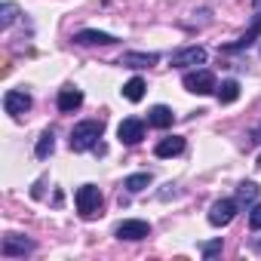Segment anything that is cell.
Here are the masks:
<instances>
[{"label":"cell","mask_w":261,"mask_h":261,"mask_svg":"<svg viewBox=\"0 0 261 261\" xmlns=\"http://www.w3.org/2000/svg\"><path fill=\"white\" fill-rule=\"evenodd\" d=\"M105 133V123L101 120H83L71 129V151L83 154V151H95L98 139Z\"/></svg>","instance_id":"cell-1"},{"label":"cell","mask_w":261,"mask_h":261,"mask_svg":"<svg viewBox=\"0 0 261 261\" xmlns=\"http://www.w3.org/2000/svg\"><path fill=\"white\" fill-rule=\"evenodd\" d=\"M101 203H105V197H101V191L95 185H83L77 191V212L83 218H95L101 212Z\"/></svg>","instance_id":"cell-2"},{"label":"cell","mask_w":261,"mask_h":261,"mask_svg":"<svg viewBox=\"0 0 261 261\" xmlns=\"http://www.w3.org/2000/svg\"><path fill=\"white\" fill-rule=\"evenodd\" d=\"M185 89H188V92H197V95H209V92L218 89V83H215V74H212V71L200 68V71L185 74Z\"/></svg>","instance_id":"cell-3"},{"label":"cell","mask_w":261,"mask_h":261,"mask_svg":"<svg viewBox=\"0 0 261 261\" xmlns=\"http://www.w3.org/2000/svg\"><path fill=\"white\" fill-rule=\"evenodd\" d=\"M120 240H129V243H136V240H145V237H151V224L148 221H142V218H126V221H120L117 224V230H114Z\"/></svg>","instance_id":"cell-4"},{"label":"cell","mask_w":261,"mask_h":261,"mask_svg":"<svg viewBox=\"0 0 261 261\" xmlns=\"http://www.w3.org/2000/svg\"><path fill=\"white\" fill-rule=\"evenodd\" d=\"M237 209H240L237 200H218V203H212V209H209V224H212V227H227V224L233 221Z\"/></svg>","instance_id":"cell-5"},{"label":"cell","mask_w":261,"mask_h":261,"mask_svg":"<svg viewBox=\"0 0 261 261\" xmlns=\"http://www.w3.org/2000/svg\"><path fill=\"white\" fill-rule=\"evenodd\" d=\"M117 139H120L123 145H139V142L145 139V123H142L139 117H126V120L117 126Z\"/></svg>","instance_id":"cell-6"},{"label":"cell","mask_w":261,"mask_h":261,"mask_svg":"<svg viewBox=\"0 0 261 261\" xmlns=\"http://www.w3.org/2000/svg\"><path fill=\"white\" fill-rule=\"evenodd\" d=\"M28 252H34V243L31 240H25L19 233L4 237V246H0V255H4V258H25Z\"/></svg>","instance_id":"cell-7"},{"label":"cell","mask_w":261,"mask_h":261,"mask_svg":"<svg viewBox=\"0 0 261 261\" xmlns=\"http://www.w3.org/2000/svg\"><path fill=\"white\" fill-rule=\"evenodd\" d=\"M4 111L13 114V117L28 114V111H31V95H28L25 89H10V92L4 95Z\"/></svg>","instance_id":"cell-8"},{"label":"cell","mask_w":261,"mask_h":261,"mask_svg":"<svg viewBox=\"0 0 261 261\" xmlns=\"http://www.w3.org/2000/svg\"><path fill=\"white\" fill-rule=\"evenodd\" d=\"M194 65H206L203 46H185V49L172 53V68H194Z\"/></svg>","instance_id":"cell-9"},{"label":"cell","mask_w":261,"mask_h":261,"mask_svg":"<svg viewBox=\"0 0 261 261\" xmlns=\"http://www.w3.org/2000/svg\"><path fill=\"white\" fill-rule=\"evenodd\" d=\"M80 46H114L117 43V37L114 34H105V31H92V28H83V31H77V37H74Z\"/></svg>","instance_id":"cell-10"},{"label":"cell","mask_w":261,"mask_h":261,"mask_svg":"<svg viewBox=\"0 0 261 261\" xmlns=\"http://www.w3.org/2000/svg\"><path fill=\"white\" fill-rule=\"evenodd\" d=\"M258 34H261V16H255V19H252V28H249V31H246L237 43L221 46V53H227V56H230V53H243V49H249V46L255 43V37H258Z\"/></svg>","instance_id":"cell-11"},{"label":"cell","mask_w":261,"mask_h":261,"mask_svg":"<svg viewBox=\"0 0 261 261\" xmlns=\"http://www.w3.org/2000/svg\"><path fill=\"white\" fill-rule=\"evenodd\" d=\"M80 105H83V92H80V89L68 86V89L59 92V111H62V114H74Z\"/></svg>","instance_id":"cell-12"},{"label":"cell","mask_w":261,"mask_h":261,"mask_svg":"<svg viewBox=\"0 0 261 261\" xmlns=\"http://www.w3.org/2000/svg\"><path fill=\"white\" fill-rule=\"evenodd\" d=\"M172 120H175V114H172L166 105H154V108L148 111V123H151L154 129H169Z\"/></svg>","instance_id":"cell-13"},{"label":"cell","mask_w":261,"mask_h":261,"mask_svg":"<svg viewBox=\"0 0 261 261\" xmlns=\"http://www.w3.org/2000/svg\"><path fill=\"white\" fill-rule=\"evenodd\" d=\"M157 53H123V59H120V65H126V68H151V65H157Z\"/></svg>","instance_id":"cell-14"},{"label":"cell","mask_w":261,"mask_h":261,"mask_svg":"<svg viewBox=\"0 0 261 261\" xmlns=\"http://www.w3.org/2000/svg\"><path fill=\"white\" fill-rule=\"evenodd\" d=\"M185 151V139H178V136H169V139H163L157 148H154V154L160 157V160H166V157H178Z\"/></svg>","instance_id":"cell-15"},{"label":"cell","mask_w":261,"mask_h":261,"mask_svg":"<svg viewBox=\"0 0 261 261\" xmlns=\"http://www.w3.org/2000/svg\"><path fill=\"white\" fill-rule=\"evenodd\" d=\"M53 151H56V136H53V129H46V133L37 139V148H34V154H37V160H46Z\"/></svg>","instance_id":"cell-16"},{"label":"cell","mask_w":261,"mask_h":261,"mask_svg":"<svg viewBox=\"0 0 261 261\" xmlns=\"http://www.w3.org/2000/svg\"><path fill=\"white\" fill-rule=\"evenodd\" d=\"M148 185H151V172H136V175H129V178L123 181V188H126L129 194H142Z\"/></svg>","instance_id":"cell-17"},{"label":"cell","mask_w":261,"mask_h":261,"mask_svg":"<svg viewBox=\"0 0 261 261\" xmlns=\"http://www.w3.org/2000/svg\"><path fill=\"white\" fill-rule=\"evenodd\" d=\"M215 92H218V101H221V105H230V101L240 98V83H237V80H224Z\"/></svg>","instance_id":"cell-18"},{"label":"cell","mask_w":261,"mask_h":261,"mask_svg":"<svg viewBox=\"0 0 261 261\" xmlns=\"http://www.w3.org/2000/svg\"><path fill=\"white\" fill-rule=\"evenodd\" d=\"M258 200V185L255 181H243L240 188H237V203L240 206H252Z\"/></svg>","instance_id":"cell-19"},{"label":"cell","mask_w":261,"mask_h":261,"mask_svg":"<svg viewBox=\"0 0 261 261\" xmlns=\"http://www.w3.org/2000/svg\"><path fill=\"white\" fill-rule=\"evenodd\" d=\"M142 95H145V80L142 77H133L123 86V98H129V101H142Z\"/></svg>","instance_id":"cell-20"},{"label":"cell","mask_w":261,"mask_h":261,"mask_svg":"<svg viewBox=\"0 0 261 261\" xmlns=\"http://www.w3.org/2000/svg\"><path fill=\"white\" fill-rule=\"evenodd\" d=\"M16 19H19V7L16 4H4V7H0V28H10Z\"/></svg>","instance_id":"cell-21"},{"label":"cell","mask_w":261,"mask_h":261,"mask_svg":"<svg viewBox=\"0 0 261 261\" xmlns=\"http://www.w3.org/2000/svg\"><path fill=\"white\" fill-rule=\"evenodd\" d=\"M249 227L252 230H261V203H252L249 206Z\"/></svg>","instance_id":"cell-22"},{"label":"cell","mask_w":261,"mask_h":261,"mask_svg":"<svg viewBox=\"0 0 261 261\" xmlns=\"http://www.w3.org/2000/svg\"><path fill=\"white\" fill-rule=\"evenodd\" d=\"M200 252H203L206 258H212L215 252H221V237H218V240H212V243H203V246H200Z\"/></svg>","instance_id":"cell-23"},{"label":"cell","mask_w":261,"mask_h":261,"mask_svg":"<svg viewBox=\"0 0 261 261\" xmlns=\"http://www.w3.org/2000/svg\"><path fill=\"white\" fill-rule=\"evenodd\" d=\"M249 142H252V145H261V123H258V126L252 129V133H249Z\"/></svg>","instance_id":"cell-24"},{"label":"cell","mask_w":261,"mask_h":261,"mask_svg":"<svg viewBox=\"0 0 261 261\" xmlns=\"http://www.w3.org/2000/svg\"><path fill=\"white\" fill-rule=\"evenodd\" d=\"M178 191H175V185H166V191H160V200H169V197H175Z\"/></svg>","instance_id":"cell-25"},{"label":"cell","mask_w":261,"mask_h":261,"mask_svg":"<svg viewBox=\"0 0 261 261\" xmlns=\"http://www.w3.org/2000/svg\"><path fill=\"white\" fill-rule=\"evenodd\" d=\"M252 7H255V10H258V13H261V0H252Z\"/></svg>","instance_id":"cell-26"},{"label":"cell","mask_w":261,"mask_h":261,"mask_svg":"<svg viewBox=\"0 0 261 261\" xmlns=\"http://www.w3.org/2000/svg\"><path fill=\"white\" fill-rule=\"evenodd\" d=\"M258 169H261V157H258Z\"/></svg>","instance_id":"cell-27"}]
</instances>
